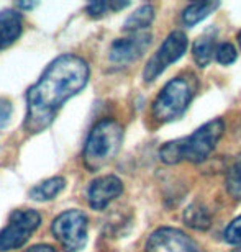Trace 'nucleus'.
I'll use <instances>...</instances> for the list:
<instances>
[{"mask_svg":"<svg viewBox=\"0 0 241 252\" xmlns=\"http://www.w3.org/2000/svg\"><path fill=\"white\" fill-rule=\"evenodd\" d=\"M238 39H240V44H241V33L238 34Z\"/></svg>","mask_w":241,"mask_h":252,"instance_id":"nucleus-25","label":"nucleus"},{"mask_svg":"<svg viewBox=\"0 0 241 252\" xmlns=\"http://www.w3.org/2000/svg\"><path fill=\"white\" fill-rule=\"evenodd\" d=\"M215 58H217V61L220 64L228 65L237 61L238 51L232 43H220L217 46V51H215Z\"/></svg>","mask_w":241,"mask_h":252,"instance_id":"nucleus-18","label":"nucleus"},{"mask_svg":"<svg viewBox=\"0 0 241 252\" xmlns=\"http://www.w3.org/2000/svg\"><path fill=\"white\" fill-rule=\"evenodd\" d=\"M22 15L17 10L5 8L0 12V49L8 48L22 34Z\"/></svg>","mask_w":241,"mask_h":252,"instance_id":"nucleus-11","label":"nucleus"},{"mask_svg":"<svg viewBox=\"0 0 241 252\" xmlns=\"http://www.w3.org/2000/svg\"><path fill=\"white\" fill-rule=\"evenodd\" d=\"M123 128L115 120H102L90 131L84 148V162L89 170H100L117 156L122 146Z\"/></svg>","mask_w":241,"mask_h":252,"instance_id":"nucleus-3","label":"nucleus"},{"mask_svg":"<svg viewBox=\"0 0 241 252\" xmlns=\"http://www.w3.org/2000/svg\"><path fill=\"white\" fill-rule=\"evenodd\" d=\"M87 216L79 210H68L53 221V236L66 252H79L87 244Z\"/></svg>","mask_w":241,"mask_h":252,"instance_id":"nucleus-5","label":"nucleus"},{"mask_svg":"<svg viewBox=\"0 0 241 252\" xmlns=\"http://www.w3.org/2000/svg\"><path fill=\"white\" fill-rule=\"evenodd\" d=\"M149 43H151V34L146 32L133 33L128 38H120L117 41L112 43L110 48V61L118 65L130 64L137 61L139 56H143V53L146 51Z\"/></svg>","mask_w":241,"mask_h":252,"instance_id":"nucleus-9","label":"nucleus"},{"mask_svg":"<svg viewBox=\"0 0 241 252\" xmlns=\"http://www.w3.org/2000/svg\"><path fill=\"white\" fill-rule=\"evenodd\" d=\"M233 252H241V246H238V248H237V249H235Z\"/></svg>","mask_w":241,"mask_h":252,"instance_id":"nucleus-24","label":"nucleus"},{"mask_svg":"<svg viewBox=\"0 0 241 252\" xmlns=\"http://www.w3.org/2000/svg\"><path fill=\"white\" fill-rule=\"evenodd\" d=\"M153 20H154L153 5H141V7L135 10V12L127 18L123 28L127 30V32L139 33V32H143L144 28H148Z\"/></svg>","mask_w":241,"mask_h":252,"instance_id":"nucleus-14","label":"nucleus"},{"mask_svg":"<svg viewBox=\"0 0 241 252\" xmlns=\"http://www.w3.org/2000/svg\"><path fill=\"white\" fill-rule=\"evenodd\" d=\"M146 252H199V246L177 228H159L148 238Z\"/></svg>","mask_w":241,"mask_h":252,"instance_id":"nucleus-8","label":"nucleus"},{"mask_svg":"<svg viewBox=\"0 0 241 252\" xmlns=\"http://www.w3.org/2000/svg\"><path fill=\"white\" fill-rule=\"evenodd\" d=\"M25 252H56L51 246H46V244H38V246H33V248L27 249Z\"/></svg>","mask_w":241,"mask_h":252,"instance_id":"nucleus-22","label":"nucleus"},{"mask_svg":"<svg viewBox=\"0 0 241 252\" xmlns=\"http://www.w3.org/2000/svg\"><path fill=\"white\" fill-rule=\"evenodd\" d=\"M107 10H110L108 2H94L87 7V13L92 15V17H100V15H103Z\"/></svg>","mask_w":241,"mask_h":252,"instance_id":"nucleus-21","label":"nucleus"},{"mask_svg":"<svg viewBox=\"0 0 241 252\" xmlns=\"http://www.w3.org/2000/svg\"><path fill=\"white\" fill-rule=\"evenodd\" d=\"M184 221L189 228L197 229V231H205L212 224V215H210V211L205 208L204 205L194 203L184 211Z\"/></svg>","mask_w":241,"mask_h":252,"instance_id":"nucleus-13","label":"nucleus"},{"mask_svg":"<svg viewBox=\"0 0 241 252\" xmlns=\"http://www.w3.org/2000/svg\"><path fill=\"white\" fill-rule=\"evenodd\" d=\"M64 179L61 177H53V179H48L44 182L38 184L36 187H33L30 190V196L33 200H38V201H46V200H53L59 191L64 189Z\"/></svg>","mask_w":241,"mask_h":252,"instance_id":"nucleus-16","label":"nucleus"},{"mask_svg":"<svg viewBox=\"0 0 241 252\" xmlns=\"http://www.w3.org/2000/svg\"><path fill=\"white\" fill-rule=\"evenodd\" d=\"M225 241L228 244H238L241 246V216L233 220L227 229H225Z\"/></svg>","mask_w":241,"mask_h":252,"instance_id":"nucleus-19","label":"nucleus"},{"mask_svg":"<svg viewBox=\"0 0 241 252\" xmlns=\"http://www.w3.org/2000/svg\"><path fill=\"white\" fill-rule=\"evenodd\" d=\"M89 75V65L82 58L64 54L54 59L27 94V131L39 133L46 129L59 108L87 85Z\"/></svg>","mask_w":241,"mask_h":252,"instance_id":"nucleus-1","label":"nucleus"},{"mask_svg":"<svg viewBox=\"0 0 241 252\" xmlns=\"http://www.w3.org/2000/svg\"><path fill=\"white\" fill-rule=\"evenodd\" d=\"M218 2H202V3H190L182 12V23L185 27H194L204 18H207L215 8L218 7Z\"/></svg>","mask_w":241,"mask_h":252,"instance_id":"nucleus-15","label":"nucleus"},{"mask_svg":"<svg viewBox=\"0 0 241 252\" xmlns=\"http://www.w3.org/2000/svg\"><path fill=\"white\" fill-rule=\"evenodd\" d=\"M123 184L115 175H103L100 179H95L90 184L87 191V201L92 210H103L110 201H113L117 196L122 195Z\"/></svg>","mask_w":241,"mask_h":252,"instance_id":"nucleus-10","label":"nucleus"},{"mask_svg":"<svg viewBox=\"0 0 241 252\" xmlns=\"http://www.w3.org/2000/svg\"><path fill=\"white\" fill-rule=\"evenodd\" d=\"M36 3H18V7H22V8H32L34 7Z\"/></svg>","mask_w":241,"mask_h":252,"instance_id":"nucleus-23","label":"nucleus"},{"mask_svg":"<svg viewBox=\"0 0 241 252\" xmlns=\"http://www.w3.org/2000/svg\"><path fill=\"white\" fill-rule=\"evenodd\" d=\"M194 94L195 89L190 80L184 77L169 80L154 100L153 117L161 123H168L179 118L192 102Z\"/></svg>","mask_w":241,"mask_h":252,"instance_id":"nucleus-4","label":"nucleus"},{"mask_svg":"<svg viewBox=\"0 0 241 252\" xmlns=\"http://www.w3.org/2000/svg\"><path fill=\"white\" fill-rule=\"evenodd\" d=\"M225 185H227V190L232 195V198L241 200V154L230 165L227 179H225Z\"/></svg>","mask_w":241,"mask_h":252,"instance_id":"nucleus-17","label":"nucleus"},{"mask_svg":"<svg viewBox=\"0 0 241 252\" xmlns=\"http://www.w3.org/2000/svg\"><path fill=\"white\" fill-rule=\"evenodd\" d=\"M10 115H12V103L0 97V128L8 123Z\"/></svg>","mask_w":241,"mask_h":252,"instance_id":"nucleus-20","label":"nucleus"},{"mask_svg":"<svg viewBox=\"0 0 241 252\" xmlns=\"http://www.w3.org/2000/svg\"><path fill=\"white\" fill-rule=\"evenodd\" d=\"M225 123L223 120L215 118L212 122L192 133L187 138H180L171 143H166L159 149V158L166 164H179V162H204L215 146L223 136Z\"/></svg>","mask_w":241,"mask_h":252,"instance_id":"nucleus-2","label":"nucleus"},{"mask_svg":"<svg viewBox=\"0 0 241 252\" xmlns=\"http://www.w3.org/2000/svg\"><path fill=\"white\" fill-rule=\"evenodd\" d=\"M189 41L184 32H175L169 33L168 38L164 39L159 49L154 53V56L149 59L146 67H144L143 79L144 82H153L154 79H158L171 64L179 61L184 56V53L187 51Z\"/></svg>","mask_w":241,"mask_h":252,"instance_id":"nucleus-7","label":"nucleus"},{"mask_svg":"<svg viewBox=\"0 0 241 252\" xmlns=\"http://www.w3.org/2000/svg\"><path fill=\"white\" fill-rule=\"evenodd\" d=\"M41 223V216L34 210H17L8 220V224L0 231V252L18 249L27 243Z\"/></svg>","mask_w":241,"mask_h":252,"instance_id":"nucleus-6","label":"nucleus"},{"mask_svg":"<svg viewBox=\"0 0 241 252\" xmlns=\"http://www.w3.org/2000/svg\"><path fill=\"white\" fill-rule=\"evenodd\" d=\"M215 51H217V48H215V32L210 30V32H205L195 39L192 48L194 61L197 63L199 67H205L212 61Z\"/></svg>","mask_w":241,"mask_h":252,"instance_id":"nucleus-12","label":"nucleus"}]
</instances>
